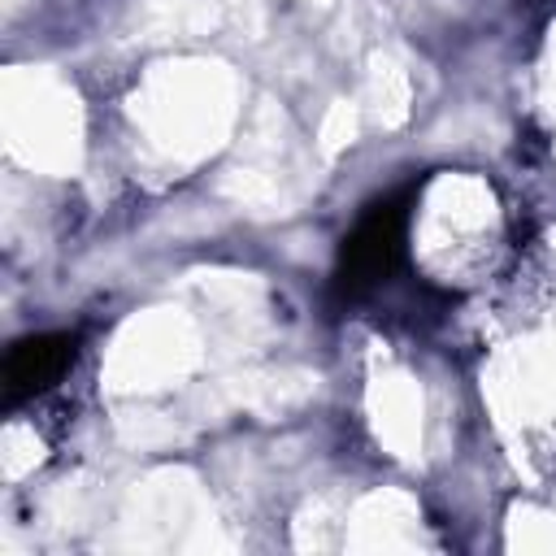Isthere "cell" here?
I'll use <instances>...</instances> for the list:
<instances>
[{
	"mask_svg": "<svg viewBox=\"0 0 556 556\" xmlns=\"http://www.w3.org/2000/svg\"><path fill=\"white\" fill-rule=\"evenodd\" d=\"M408 195L413 187L369 204V213L356 222V230L343 239L339 265H334V295L343 304L365 300L378 291L404 261V222H408Z\"/></svg>",
	"mask_w": 556,
	"mask_h": 556,
	"instance_id": "obj_1",
	"label": "cell"
},
{
	"mask_svg": "<svg viewBox=\"0 0 556 556\" xmlns=\"http://www.w3.org/2000/svg\"><path fill=\"white\" fill-rule=\"evenodd\" d=\"M74 352H78V339L56 330V334H30V339H17L4 356V400L17 404L35 391H48L52 382L65 378V369L74 365Z\"/></svg>",
	"mask_w": 556,
	"mask_h": 556,
	"instance_id": "obj_2",
	"label": "cell"
}]
</instances>
